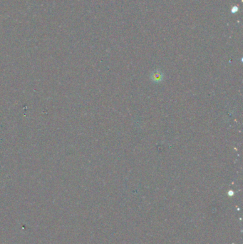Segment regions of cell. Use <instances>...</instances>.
<instances>
[{"instance_id": "1", "label": "cell", "mask_w": 243, "mask_h": 244, "mask_svg": "<svg viewBox=\"0 0 243 244\" xmlns=\"http://www.w3.org/2000/svg\"><path fill=\"white\" fill-rule=\"evenodd\" d=\"M237 10H238V8H237V7H234L233 8H232V12H233V13L236 12Z\"/></svg>"}]
</instances>
